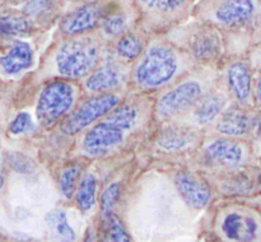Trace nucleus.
Returning a JSON list of instances; mask_svg holds the SVG:
<instances>
[{"label":"nucleus","mask_w":261,"mask_h":242,"mask_svg":"<svg viewBox=\"0 0 261 242\" xmlns=\"http://www.w3.org/2000/svg\"><path fill=\"white\" fill-rule=\"evenodd\" d=\"M153 106L143 96L122 99L111 112L88 127L81 142V153L87 158H103L121 150L142 130Z\"/></svg>","instance_id":"nucleus-1"},{"label":"nucleus","mask_w":261,"mask_h":242,"mask_svg":"<svg viewBox=\"0 0 261 242\" xmlns=\"http://www.w3.org/2000/svg\"><path fill=\"white\" fill-rule=\"evenodd\" d=\"M194 63L190 55L176 43L152 41L134 63L130 83L143 94L163 91L191 73Z\"/></svg>","instance_id":"nucleus-2"},{"label":"nucleus","mask_w":261,"mask_h":242,"mask_svg":"<svg viewBox=\"0 0 261 242\" xmlns=\"http://www.w3.org/2000/svg\"><path fill=\"white\" fill-rule=\"evenodd\" d=\"M103 43L89 36H73L55 50V70L58 76L68 80L86 79L105 59Z\"/></svg>","instance_id":"nucleus-3"},{"label":"nucleus","mask_w":261,"mask_h":242,"mask_svg":"<svg viewBox=\"0 0 261 242\" xmlns=\"http://www.w3.org/2000/svg\"><path fill=\"white\" fill-rule=\"evenodd\" d=\"M189 74L161 92L153 104V116L155 120L170 122L186 116L199 99L213 88L208 83V79Z\"/></svg>","instance_id":"nucleus-4"},{"label":"nucleus","mask_w":261,"mask_h":242,"mask_svg":"<svg viewBox=\"0 0 261 242\" xmlns=\"http://www.w3.org/2000/svg\"><path fill=\"white\" fill-rule=\"evenodd\" d=\"M78 88L73 80L54 79L41 91L36 104V116L45 129L60 125L78 103Z\"/></svg>","instance_id":"nucleus-5"},{"label":"nucleus","mask_w":261,"mask_h":242,"mask_svg":"<svg viewBox=\"0 0 261 242\" xmlns=\"http://www.w3.org/2000/svg\"><path fill=\"white\" fill-rule=\"evenodd\" d=\"M121 101L122 96L119 92L91 94L76 103L73 111L60 122L59 129L68 137L78 135L103 119Z\"/></svg>","instance_id":"nucleus-6"},{"label":"nucleus","mask_w":261,"mask_h":242,"mask_svg":"<svg viewBox=\"0 0 261 242\" xmlns=\"http://www.w3.org/2000/svg\"><path fill=\"white\" fill-rule=\"evenodd\" d=\"M130 76L129 64L112 52L111 56H105L102 63L84 79V88L91 94L117 92L130 82Z\"/></svg>","instance_id":"nucleus-7"},{"label":"nucleus","mask_w":261,"mask_h":242,"mask_svg":"<svg viewBox=\"0 0 261 242\" xmlns=\"http://www.w3.org/2000/svg\"><path fill=\"white\" fill-rule=\"evenodd\" d=\"M182 48L195 63L200 65H212L223 56L224 41L218 28L205 25L194 31Z\"/></svg>","instance_id":"nucleus-8"},{"label":"nucleus","mask_w":261,"mask_h":242,"mask_svg":"<svg viewBox=\"0 0 261 242\" xmlns=\"http://www.w3.org/2000/svg\"><path fill=\"white\" fill-rule=\"evenodd\" d=\"M203 158L211 167L223 171H237L246 160V149L237 138L222 135L204 147Z\"/></svg>","instance_id":"nucleus-9"},{"label":"nucleus","mask_w":261,"mask_h":242,"mask_svg":"<svg viewBox=\"0 0 261 242\" xmlns=\"http://www.w3.org/2000/svg\"><path fill=\"white\" fill-rule=\"evenodd\" d=\"M109 3L88 2L63 17L59 30L65 37L83 36L101 25Z\"/></svg>","instance_id":"nucleus-10"},{"label":"nucleus","mask_w":261,"mask_h":242,"mask_svg":"<svg viewBox=\"0 0 261 242\" xmlns=\"http://www.w3.org/2000/svg\"><path fill=\"white\" fill-rule=\"evenodd\" d=\"M203 132L194 125L166 124L155 132L154 143L162 152L182 153L200 145Z\"/></svg>","instance_id":"nucleus-11"},{"label":"nucleus","mask_w":261,"mask_h":242,"mask_svg":"<svg viewBox=\"0 0 261 242\" xmlns=\"http://www.w3.org/2000/svg\"><path fill=\"white\" fill-rule=\"evenodd\" d=\"M226 91L234 99L237 106L245 107L254 94V75L251 65L246 60L234 59L224 68Z\"/></svg>","instance_id":"nucleus-12"},{"label":"nucleus","mask_w":261,"mask_h":242,"mask_svg":"<svg viewBox=\"0 0 261 242\" xmlns=\"http://www.w3.org/2000/svg\"><path fill=\"white\" fill-rule=\"evenodd\" d=\"M254 0H221L213 9V23L222 28H242L255 17Z\"/></svg>","instance_id":"nucleus-13"},{"label":"nucleus","mask_w":261,"mask_h":242,"mask_svg":"<svg viewBox=\"0 0 261 242\" xmlns=\"http://www.w3.org/2000/svg\"><path fill=\"white\" fill-rule=\"evenodd\" d=\"M175 186L181 198L191 208L203 209L211 203V186L198 173L188 170L178 171L175 175Z\"/></svg>","instance_id":"nucleus-14"},{"label":"nucleus","mask_w":261,"mask_h":242,"mask_svg":"<svg viewBox=\"0 0 261 242\" xmlns=\"http://www.w3.org/2000/svg\"><path fill=\"white\" fill-rule=\"evenodd\" d=\"M227 103H228L227 91L224 92L223 89L212 88L199 99L198 103L189 114L191 119V125L201 127L213 124L226 111Z\"/></svg>","instance_id":"nucleus-15"},{"label":"nucleus","mask_w":261,"mask_h":242,"mask_svg":"<svg viewBox=\"0 0 261 242\" xmlns=\"http://www.w3.org/2000/svg\"><path fill=\"white\" fill-rule=\"evenodd\" d=\"M218 134L229 138H244L255 130V115L237 106L227 109L216 121Z\"/></svg>","instance_id":"nucleus-16"},{"label":"nucleus","mask_w":261,"mask_h":242,"mask_svg":"<svg viewBox=\"0 0 261 242\" xmlns=\"http://www.w3.org/2000/svg\"><path fill=\"white\" fill-rule=\"evenodd\" d=\"M221 228L224 236L234 242H254L259 232L257 222L252 217L245 216L240 211L226 214Z\"/></svg>","instance_id":"nucleus-17"},{"label":"nucleus","mask_w":261,"mask_h":242,"mask_svg":"<svg viewBox=\"0 0 261 242\" xmlns=\"http://www.w3.org/2000/svg\"><path fill=\"white\" fill-rule=\"evenodd\" d=\"M35 53L27 41L17 40L12 43L7 53L0 56V68L8 75H17L33 65Z\"/></svg>","instance_id":"nucleus-18"},{"label":"nucleus","mask_w":261,"mask_h":242,"mask_svg":"<svg viewBox=\"0 0 261 242\" xmlns=\"http://www.w3.org/2000/svg\"><path fill=\"white\" fill-rule=\"evenodd\" d=\"M99 30L105 40L114 42L130 31L129 14L119 5L109 3Z\"/></svg>","instance_id":"nucleus-19"},{"label":"nucleus","mask_w":261,"mask_h":242,"mask_svg":"<svg viewBox=\"0 0 261 242\" xmlns=\"http://www.w3.org/2000/svg\"><path fill=\"white\" fill-rule=\"evenodd\" d=\"M149 40L143 32L132 31L114 41V53L125 63H135L147 48Z\"/></svg>","instance_id":"nucleus-20"},{"label":"nucleus","mask_w":261,"mask_h":242,"mask_svg":"<svg viewBox=\"0 0 261 242\" xmlns=\"http://www.w3.org/2000/svg\"><path fill=\"white\" fill-rule=\"evenodd\" d=\"M46 224L53 242H75L76 233L63 209H54L46 214Z\"/></svg>","instance_id":"nucleus-21"},{"label":"nucleus","mask_w":261,"mask_h":242,"mask_svg":"<svg viewBox=\"0 0 261 242\" xmlns=\"http://www.w3.org/2000/svg\"><path fill=\"white\" fill-rule=\"evenodd\" d=\"M32 23V20L24 13H0V35L9 36V37L28 36L33 30Z\"/></svg>","instance_id":"nucleus-22"},{"label":"nucleus","mask_w":261,"mask_h":242,"mask_svg":"<svg viewBox=\"0 0 261 242\" xmlns=\"http://www.w3.org/2000/svg\"><path fill=\"white\" fill-rule=\"evenodd\" d=\"M99 242H132L124 223L114 211L102 216L99 227Z\"/></svg>","instance_id":"nucleus-23"},{"label":"nucleus","mask_w":261,"mask_h":242,"mask_svg":"<svg viewBox=\"0 0 261 242\" xmlns=\"http://www.w3.org/2000/svg\"><path fill=\"white\" fill-rule=\"evenodd\" d=\"M84 165L82 162H71L59 172L58 187L65 199H71L75 195L76 187L83 176Z\"/></svg>","instance_id":"nucleus-24"},{"label":"nucleus","mask_w":261,"mask_h":242,"mask_svg":"<svg viewBox=\"0 0 261 242\" xmlns=\"http://www.w3.org/2000/svg\"><path fill=\"white\" fill-rule=\"evenodd\" d=\"M74 196L76 206L81 211L86 213L93 208L97 198V178L93 173L88 172L82 176Z\"/></svg>","instance_id":"nucleus-25"},{"label":"nucleus","mask_w":261,"mask_h":242,"mask_svg":"<svg viewBox=\"0 0 261 242\" xmlns=\"http://www.w3.org/2000/svg\"><path fill=\"white\" fill-rule=\"evenodd\" d=\"M140 7L158 18H171L180 13L190 0H138Z\"/></svg>","instance_id":"nucleus-26"},{"label":"nucleus","mask_w":261,"mask_h":242,"mask_svg":"<svg viewBox=\"0 0 261 242\" xmlns=\"http://www.w3.org/2000/svg\"><path fill=\"white\" fill-rule=\"evenodd\" d=\"M58 9V0H28L24 5L23 13L32 22L45 23L55 17Z\"/></svg>","instance_id":"nucleus-27"},{"label":"nucleus","mask_w":261,"mask_h":242,"mask_svg":"<svg viewBox=\"0 0 261 242\" xmlns=\"http://www.w3.org/2000/svg\"><path fill=\"white\" fill-rule=\"evenodd\" d=\"M5 160H7L8 166L14 172L22 173V175L33 173L36 171V168H37V165H36V162L32 158L28 157L24 153L14 152V150H10V152L5 153Z\"/></svg>","instance_id":"nucleus-28"},{"label":"nucleus","mask_w":261,"mask_h":242,"mask_svg":"<svg viewBox=\"0 0 261 242\" xmlns=\"http://www.w3.org/2000/svg\"><path fill=\"white\" fill-rule=\"evenodd\" d=\"M121 185L119 182H112L107 185L99 196V206H101L102 216H106L114 211L115 205L120 198Z\"/></svg>","instance_id":"nucleus-29"},{"label":"nucleus","mask_w":261,"mask_h":242,"mask_svg":"<svg viewBox=\"0 0 261 242\" xmlns=\"http://www.w3.org/2000/svg\"><path fill=\"white\" fill-rule=\"evenodd\" d=\"M33 127V120L31 114L23 111L19 112L17 116L13 119V121L9 125V132L12 135H22L25 132L31 131Z\"/></svg>","instance_id":"nucleus-30"},{"label":"nucleus","mask_w":261,"mask_h":242,"mask_svg":"<svg viewBox=\"0 0 261 242\" xmlns=\"http://www.w3.org/2000/svg\"><path fill=\"white\" fill-rule=\"evenodd\" d=\"M223 187L232 194H245L246 191H250L252 185L249 178L245 177L244 175H237L229 178Z\"/></svg>","instance_id":"nucleus-31"},{"label":"nucleus","mask_w":261,"mask_h":242,"mask_svg":"<svg viewBox=\"0 0 261 242\" xmlns=\"http://www.w3.org/2000/svg\"><path fill=\"white\" fill-rule=\"evenodd\" d=\"M254 96H255V99H256L257 103L261 104V74L259 76H257L256 82H255Z\"/></svg>","instance_id":"nucleus-32"},{"label":"nucleus","mask_w":261,"mask_h":242,"mask_svg":"<svg viewBox=\"0 0 261 242\" xmlns=\"http://www.w3.org/2000/svg\"><path fill=\"white\" fill-rule=\"evenodd\" d=\"M254 132H256V135L261 137V112L260 114L255 115V130Z\"/></svg>","instance_id":"nucleus-33"},{"label":"nucleus","mask_w":261,"mask_h":242,"mask_svg":"<svg viewBox=\"0 0 261 242\" xmlns=\"http://www.w3.org/2000/svg\"><path fill=\"white\" fill-rule=\"evenodd\" d=\"M5 182V173H4V167H3V155L0 153V189L4 186Z\"/></svg>","instance_id":"nucleus-34"},{"label":"nucleus","mask_w":261,"mask_h":242,"mask_svg":"<svg viewBox=\"0 0 261 242\" xmlns=\"http://www.w3.org/2000/svg\"><path fill=\"white\" fill-rule=\"evenodd\" d=\"M83 242H94V233L91 228H88V231H87Z\"/></svg>","instance_id":"nucleus-35"},{"label":"nucleus","mask_w":261,"mask_h":242,"mask_svg":"<svg viewBox=\"0 0 261 242\" xmlns=\"http://www.w3.org/2000/svg\"><path fill=\"white\" fill-rule=\"evenodd\" d=\"M7 2H10V3H17V2H19V0H7Z\"/></svg>","instance_id":"nucleus-36"},{"label":"nucleus","mask_w":261,"mask_h":242,"mask_svg":"<svg viewBox=\"0 0 261 242\" xmlns=\"http://www.w3.org/2000/svg\"><path fill=\"white\" fill-rule=\"evenodd\" d=\"M259 182H260V185H261V173H260V176H259Z\"/></svg>","instance_id":"nucleus-37"},{"label":"nucleus","mask_w":261,"mask_h":242,"mask_svg":"<svg viewBox=\"0 0 261 242\" xmlns=\"http://www.w3.org/2000/svg\"><path fill=\"white\" fill-rule=\"evenodd\" d=\"M69 2H79V0H69Z\"/></svg>","instance_id":"nucleus-38"},{"label":"nucleus","mask_w":261,"mask_h":242,"mask_svg":"<svg viewBox=\"0 0 261 242\" xmlns=\"http://www.w3.org/2000/svg\"><path fill=\"white\" fill-rule=\"evenodd\" d=\"M259 58H260V61H261V50H260V55H259Z\"/></svg>","instance_id":"nucleus-39"}]
</instances>
